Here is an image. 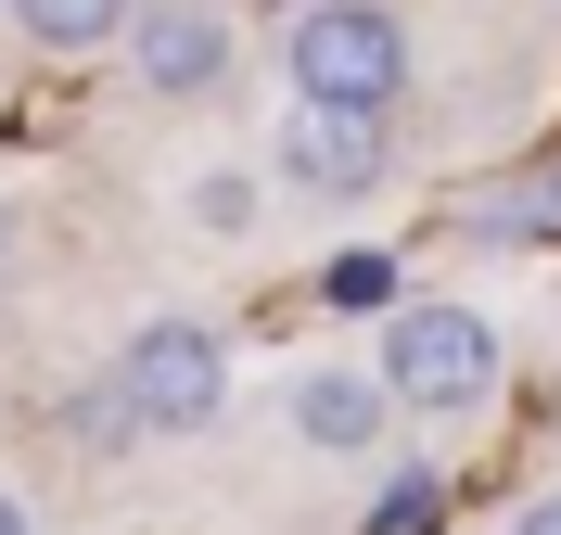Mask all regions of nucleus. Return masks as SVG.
Masks as SVG:
<instances>
[{
  "mask_svg": "<svg viewBox=\"0 0 561 535\" xmlns=\"http://www.w3.org/2000/svg\"><path fill=\"white\" fill-rule=\"evenodd\" d=\"M268 166L294 178L307 205H370L396 178V141H383V115H357V103H294L280 141H268Z\"/></svg>",
  "mask_w": 561,
  "mask_h": 535,
  "instance_id": "obj_4",
  "label": "nucleus"
},
{
  "mask_svg": "<svg viewBox=\"0 0 561 535\" xmlns=\"http://www.w3.org/2000/svg\"><path fill=\"white\" fill-rule=\"evenodd\" d=\"M0 13H13V26L38 38V51H115L140 0H0Z\"/></svg>",
  "mask_w": 561,
  "mask_h": 535,
  "instance_id": "obj_7",
  "label": "nucleus"
},
{
  "mask_svg": "<svg viewBox=\"0 0 561 535\" xmlns=\"http://www.w3.org/2000/svg\"><path fill=\"white\" fill-rule=\"evenodd\" d=\"M280 77H294V103L396 115V90H409V26H396L383 0H307L294 38H280Z\"/></svg>",
  "mask_w": 561,
  "mask_h": 535,
  "instance_id": "obj_1",
  "label": "nucleus"
},
{
  "mask_svg": "<svg viewBox=\"0 0 561 535\" xmlns=\"http://www.w3.org/2000/svg\"><path fill=\"white\" fill-rule=\"evenodd\" d=\"M192 230H255V178L243 166H192Z\"/></svg>",
  "mask_w": 561,
  "mask_h": 535,
  "instance_id": "obj_8",
  "label": "nucleus"
},
{
  "mask_svg": "<svg viewBox=\"0 0 561 535\" xmlns=\"http://www.w3.org/2000/svg\"><path fill=\"white\" fill-rule=\"evenodd\" d=\"M0 535H38V523H26V510H13V498H0Z\"/></svg>",
  "mask_w": 561,
  "mask_h": 535,
  "instance_id": "obj_12",
  "label": "nucleus"
},
{
  "mask_svg": "<svg viewBox=\"0 0 561 535\" xmlns=\"http://www.w3.org/2000/svg\"><path fill=\"white\" fill-rule=\"evenodd\" d=\"M383 395L409 421H472L497 395V332L472 306H396L383 319Z\"/></svg>",
  "mask_w": 561,
  "mask_h": 535,
  "instance_id": "obj_2",
  "label": "nucleus"
},
{
  "mask_svg": "<svg viewBox=\"0 0 561 535\" xmlns=\"http://www.w3.org/2000/svg\"><path fill=\"white\" fill-rule=\"evenodd\" d=\"M319 293H332L345 319H370V306H396V268H383V255H332V268H319Z\"/></svg>",
  "mask_w": 561,
  "mask_h": 535,
  "instance_id": "obj_9",
  "label": "nucleus"
},
{
  "mask_svg": "<svg viewBox=\"0 0 561 535\" xmlns=\"http://www.w3.org/2000/svg\"><path fill=\"white\" fill-rule=\"evenodd\" d=\"M383 421H396V395H383V370H294V433H307L319 460H370L383 446Z\"/></svg>",
  "mask_w": 561,
  "mask_h": 535,
  "instance_id": "obj_6",
  "label": "nucleus"
},
{
  "mask_svg": "<svg viewBox=\"0 0 561 535\" xmlns=\"http://www.w3.org/2000/svg\"><path fill=\"white\" fill-rule=\"evenodd\" d=\"M421 523H434V472H409V485L383 498V535H421Z\"/></svg>",
  "mask_w": 561,
  "mask_h": 535,
  "instance_id": "obj_10",
  "label": "nucleus"
},
{
  "mask_svg": "<svg viewBox=\"0 0 561 535\" xmlns=\"http://www.w3.org/2000/svg\"><path fill=\"white\" fill-rule=\"evenodd\" d=\"M115 408H128V433H205L230 408V345L205 319H140L115 345Z\"/></svg>",
  "mask_w": 561,
  "mask_h": 535,
  "instance_id": "obj_3",
  "label": "nucleus"
},
{
  "mask_svg": "<svg viewBox=\"0 0 561 535\" xmlns=\"http://www.w3.org/2000/svg\"><path fill=\"white\" fill-rule=\"evenodd\" d=\"M511 535H561V485H549V498H536V510H524Z\"/></svg>",
  "mask_w": 561,
  "mask_h": 535,
  "instance_id": "obj_11",
  "label": "nucleus"
},
{
  "mask_svg": "<svg viewBox=\"0 0 561 535\" xmlns=\"http://www.w3.org/2000/svg\"><path fill=\"white\" fill-rule=\"evenodd\" d=\"M128 77L153 103H205L217 77H230V13H205V0H140L128 13Z\"/></svg>",
  "mask_w": 561,
  "mask_h": 535,
  "instance_id": "obj_5",
  "label": "nucleus"
}]
</instances>
